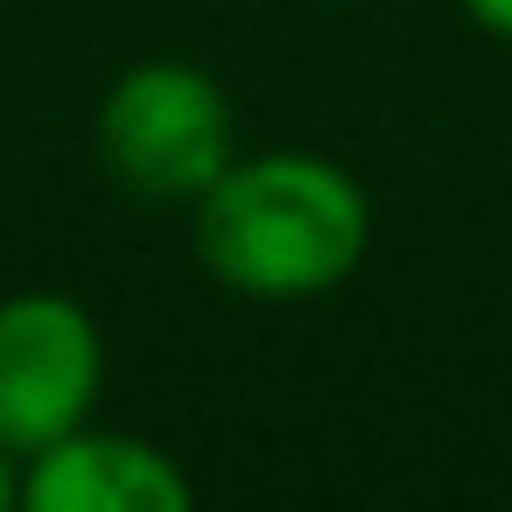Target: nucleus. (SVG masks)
<instances>
[{"mask_svg": "<svg viewBox=\"0 0 512 512\" xmlns=\"http://www.w3.org/2000/svg\"><path fill=\"white\" fill-rule=\"evenodd\" d=\"M190 211L204 274L246 302H316L372 253L365 183L309 148L239 155Z\"/></svg>", "mask_w": 512, "mask_h": 512, "instance_id": "1", "label": "nucleus"}, {"mask_svg": "<svg viewBox=\"0 0 512 512\" xmlns=\"http://www.w3.org/2000/svg\"><path fill=\"white\" fill-rule=\"evenodd\" d=\"M99 162L141 204H197L239 162V120L211 71L155 57L113 78L92 120Z\"/></svg>", "mask_w": 512, "mask_h": 512, "instance_id": "2", "label": "nucleus"}, {"mask_svg": "<svg viewBox=\"0 0 512 512\" xmlns=\"http://www.w3.org/2000/svg\"><path fill=\"white\" fill-rule=\"evenodd\" d=\"M106 386V337L78 295L22 288L0 302V449L15 463L92 421Z\"/></svg>", "mask_w": 512, "mask_h": 512, "instance_id": "3", "label": "nucleus"}, {"mask_svg": "<svg viewBox=\"0 0 512 512\" xmlns=\"http://www.w3.org/2000/svg\"><path fill=\"white\" fill-rule=\"evenodd\" d=\"M190 498L197 491L169 449L92 421L22 456V484H15V505L29 512H190Z\"/></svg>", "mask_w": 512, "mask_h": 512, "instance_id": "4", "label": "nucleus"}, {"mask_svg": "<svg viewBox=\"0 0 512 512\" xmlns=\"http://www.w3.org/2000/svg\"><path fill=\"white\" fill-rule=\"evenodd\" d=\"M463 15L484 29V36H498V43H512V0H463Z\"/></svg>", "mask_w": 512, "mask_h": 512, "instance_id": "5", "label": "nucleus"}, {"mask_svg": "<svg viewBox=\"0 0 512 512\" xmlns=\"http://www.w3.org/2000/svg\"><path fill=\"white\" fill-rule=\"evenodd\" d=\"M15 484H22V463H15L8 449H0V512H8V505H15Z\"/></svg>", "mask_w": 512, "mask_h": 512, "instance_id": "6", "label": "nucleus"}]
</instances>
